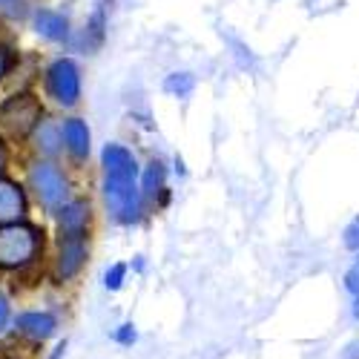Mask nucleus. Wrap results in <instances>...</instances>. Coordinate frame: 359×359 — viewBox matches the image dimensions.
I'll return each instance as SVG.
<instances>
[{"mask_svg":"<svg viewBox=\"0 0 359 359\" xmlns=\"http://www.w3.org/2000/svg\"><path fill=\"white\" fill-rule=\"evenodd\" d=\"M104 167V201L118 224H135L141 219V193H138V161L121 144H107L101 149Z\"/></svg>","mask_w":359,"mask_h":359,"instance_id":"obj_1","label":"nucleus"},{"mask_svg":"<svg viewBox=\"0 0 359 359\" xmlns=\"http://www.w3.org/2000/svg\"><path fill=\"white\" fill-rule=\"evenodd\" d=\"M43 256V230L32 222H18L0 227V271L18 273L38 264Z\"/></svg>","mask_w":359,"mask_h":359,"instance_id":"obj_2","label":"nucleus"},{"mask_svg":"<svg viewBox=\"0 0 359 359\" xmlns=\"http://www.w3.org/2000/svg\"><path fill=\"white\" fill-rule=\"evenodd\" d=\"M35 196V201L43 207L46 213H55L57 207H64L69 201V178L61 170V164L35 158L26 167V187Z\"/></svg>","mask_w":359,"mask_h":359,"instance_id":"obj_3","label":"nucleus"},{"mask_svg":"<svg viewBox=\"0 0 359 359\" xmlns=\"http://www.w3.org/2000/svg\"><path fill=\"white\" fill-rule=\"evenodd\" d=\"M43 115L46 112L32 93H12L9 98L0 101V141L4 144L26 141Z\"/></svg>","mask_w":359,"mask_h":359,"instance_id":"obj_4","label":"nucleus"},{"mask_svg":"<svg viewBox=\"0 0 359 359\" xmlns=\"http://www.w3.org/2000/svg\"><path fill=\"white\" fill-rule=\"evenodd\" d=\"M43 89L57 107L72 109L81 101V67L72 57H55L43 72Z\"/></svg>","mask_w":359,"mask_h":359,"instance_id":"obj_5","label":"nucleus"},{"mask_svg":"<svg viewBox=\"0 0 359 359\" xmlns=\"http://www.w3.org/2000/svg\"><path fill=\"white\" fill-rule=\"evenodd\" d=\"M86 253H89L86 238H57V256L52 262V279L57 285L75 279L86 262Z\"/></svg>","mask_w":359,"mask_h":359,"instance_id":"obj_6","label":"nucleus"},{"mask_svg":"<svg viewBox=\"0 0 359 359\" xmlns=\"http://www.w3.org/2000/svg\"><path fill=\"white\" fill-rule=\"evenodd\" d=\"M15 334L32 345H43L57 334V316L52 311H23L12 319Z\"/></svg>","mask_w":359,"mask_h":359,"instance_id":"obj_7","label":"nucleus"},{"mask_svg":"<svg viewBox=\"0 0 359 359\" xmlns=\"http://www.w3.org/2000/svg\"><path fill=\"white\" fill-rule=\"evenodd\" d=\"M52 216L57 222V238H86L93 210H89V201L69 198L64 207H57Z\"/></svg>","mask_w":359,"mask_h":359,"instance_id":"obj_8","label":"nucleus"},{"mask_svg":"<svg viewBox=\"0 0 359 359\" xmlns=\"http://www.w3.org/2000/svg\"><path fill=\"white\" fill-rule=\"evenodd\" d=\"M26 213H29V196L23 184H18L9 175H0V227L26 222Z\"/></svg>","mask_w":359,"mask_h":359,"instance_id":"obj_9","label":"nucleus"},{"mask_svg":"<svg viewBox=\"0 0 359 359\" xmlns=\"http://www.w3.org/2000/svg\"><path fill=\"white\" fill-rule=\"evenodd\" d=\"M26 144L32 147V153H35L38 158L55 161L57 156H61V149H64V141H61V121H55V118L43 115L41 121L35 124V130L29 133Z\"/></svg>","mask_w":359,"mask_h":359,"instance_id":"obj_10","label":"nucleus"},{"mask_svg":"<svg viewBox=\"0 0 359 359\" xmlns=\"http://www.w3.org/2000/svg\"><path fill=\"white\" fill-rule=\"evenodd\" d=\"M32 29H35V35L49 41V43H67L69 35H72V29H69V18L64 12H57V9H35L32 12Z\"/></svg>","mask_w":359,"mask_h":359,"instance_id":"obj_11","label":"nucleus"},{"mask_svg":"<svg viewBox=\"0 0 359 359\" xmlns=\"http://www.w3.org/2000/svg\"><path fill=\"white\" fill-rule=\"evenodd\" d=\"M61 141H64V149L75 161H86L89 158V149H93V133H89L83 118H67V121H61Z\"/></svg>","mask_w":359,"mask_h":359,"instance_id":"obj_12","label":"nucleus"},{"mask_svg":"<svg viewBox=\"0 0 359 359\" xmlns=\"http://www.w3.org/2000/svg\"><path fill=\"white\" fill-rule=\"evenodd\" d=\"M167 167L158 161V158H153L147 167H144V172H141V198H156V196H161L164 190H167Z\"/></svg>","mask_w":359,"mask_h":359,"instance_id":"obj_13","label":"nucleus"},{"mask_svg":"<svg viewBox=\"0 0 359 359\" xmlns=\"http://www.w3.org/2000/svg\"><path fill=\"white\" fill-rule=\"evenodd\" d=\"M196 89V78L190 72H172L164 78V93L175 95V98H187Z\"/></svg>","mask_w":359,"mask_h":359,"instance_id":"obj_14","label":"nucleus"},{"mask_svg":"<svg viewBox=\"0 0 359 359\" xmlns=\"http://www.w3.org/2000/svg\"><path fill=\"white\" fill-rule=\"evenodd\" d=\"M29 18V0H0V23H18Z\"/></svg>","mask_w":359,"mask_h":359,"instance_id":"obj_15","label":"nucleus"},{"mask_svg":"<svg viewBox=\"0 0 359 359\" xmlns=\"http://www.w3.org/2000/svg\"><path fill=\"white\" fill-rule=\"evenodd\" d=\"M104 26H107L104 9H95V12H93V18H89V23H86V32H83L86 43L93 46V49H98V46L104 43Z\"/></svg>","mask_w":359,"mask_h":359,"instance_id":"obj_16","label":"nucleus"},{"mask_svg":"<svg viewBox=\"0 0 359 359\" xmlns=\"http://www.w3.org/2000/svg\"><path fill=\"white\" fill-rule=\"evenodd\" d=\"M124 282H127V264H124V262L109 264V267H107V273H104V287L115 293V290H121V287H124Z\"/></svg>","mask_w":359,"mask_h":359,"instance_id":"obj_17","label":"nucleus"},{"mask_svg":"<svg viewBox=\"0 0 359 359\" xmlns=\"http://www.w3.org/2000/svg\"><path fill=\"white\" fill-rule=\"evenodd\" d=\"M18 52L9 46V43H4V41H0V83H4L6 81V75L12 72V67H15V61H18Z\"/></svg>","mask_w":359,"mask_h":359,"instance_id":"obj_18","label":"nucleus"},{"mask_svg":"<svg viewBox=\"0 0 359 359\" xmlns=\"http://www.w3.org/2000/svg\"><path fill=\"white\" fill-rule=\"evenodd\" d=\"M12 319H15V313H12V299L0 290V337H4L9 327H12Z\"/></svg>","mask_w":359,"mask_h":359,"instance_id":"obj_19","label":"nucleus"},{"mask_svg":"<svg viewBox=\"0 0 359 359\" xmlns=\"http://www.w3.org/2000/svg\"><path fill=\"white\" fill-rule=\"evenodd\" d=\"M135 339H138V334H135V325H133V322H124V325L115 331V342H118V345H133Z\"/></svg>","mask_w":359,"mask_h":359,"instance_id":"obj_20","label":"nucleus"},{"mask_svg":"<svg viewBox=\"0 0 359 359\" xmlns=\"http://www.w3.org/2000/svg\"><path fill=\"white\" fill-rule=\"evenodd\" d=\"M345 287H348V293H353V296H359V259L353 262V267L345 273Z\"/></svg>","mask_w":359,"mask_h":359,"instance_id":"obj_21","label":"nucleus"},{"mask_svg":"<svg viewBox=\"0 0 359 359\" xmlns=\"http://www.w3.org/2000/svg\"><path fill=\"white\" fill-rule=\"evenodd\" d=\"M345 248L348 250H359V219L353 224H348V230H345Z\"/></svg>","mask_w":359,"mask_h":359,"instance_id":"obj_22","label":"nucleus"},{"mask_svg":"<svg viewBox=\"0 0 359 359\" xmlns=\"http://www.w3.org/2000/svg\"><path fill=\"white\" fill-rule=\"evenodd\" d=\"M67 345H69L67 339H64V342H57V345L52 348V353H49V359H64V353H67Z\"/></svg>","mask_w":359,"mask_h":359,"instance_id":"obj_23","label":"nucleus"},{"mask_svg":"<svg viewBox=\"0 0 359 359\" xmlns=\"http://www.w3.org/2000/svg\"><path fill=\"white\" fill-rule=\"evenodd\" d=\"M6 164H9V153H6V144H4V141H0V175H4Z\"/></svg>","mask_w":359,"mask_h":359,"instance_id":"obj_24","label":"nucleus"},{"mask_svg":"<svg viewBox=\"0 0 359 359\" xmlns=\"http://www.w3.org/2000/svg\"><path fill=\"white\" fill-rule=\"evenodd\" d=\"M135 271H144V256H135Z\"/></svg>","mask_w":359,"mask_h":359,"instance_id":"obj_25","label":"nucleus"},{"mask_svg":"<svg viewBox=\"0 0 359 359\" xmlns=\"http://www.w3.org/2000/svg\"><path fill=\"white\" fill-rule=\"evenodd\" d=\"M353 316L359 319V296H356V302H353Z\"/></svg>","mask_w":359,"mask_h":359,"instance_id":"obj_26","label":"nucleus"}]
</instances>
